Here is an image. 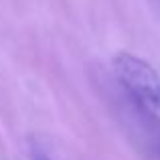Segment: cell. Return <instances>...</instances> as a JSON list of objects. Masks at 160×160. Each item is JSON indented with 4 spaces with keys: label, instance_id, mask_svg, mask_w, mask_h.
I'll list each match as a JSON object with an SVG mask.
<instances>
[{
    "label": "cell",
    "instance_id": "obj_1",
    "mask_svg": "<svg viewBox=\"0 0 160 160\" xmlns=\"http://www.w3.org/2000/svg\"><path fill=\"white\" fill-rule=\"evenodd\" d=\"M112 73L146 148L160 158V75L146 59L134 53H118Z\"/></svg>",
    "mask_w": 160,
    "mask_h": 160
},
{
    "label": "cell",
    "instance_id": "obj_2",
    "mask_svg": "<svg viewBox=\"0 0 160 160\" xmlns=\"http://www.w3.org/2000/svg\"><path fill=\"white\" fill-rule=\"evenodd\" d=\"M35 160H49V158H47V156H43V154H37Z\"/></svg>",
    "mask_w": 160,
    "mask_h": 160
}]
</instances>
